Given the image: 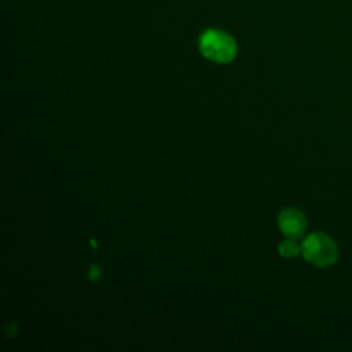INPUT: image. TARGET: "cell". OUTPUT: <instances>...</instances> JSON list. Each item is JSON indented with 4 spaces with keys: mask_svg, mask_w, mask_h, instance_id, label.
<instances>
[{
    "mask_svg": "<svg viewBox=\"0 0 352 352\" xmlns=\"http://www.w3.org/2000/svg\"><path fill=\"white\" fill-rule=\"evenodd\" d=\"M199 50L205 58L216 63H228L236 55V44L226 32L209 29L199 38Z\"/></svg>",
    "mask_w": 352,
    "mask_h": 352,
    "instance_id": "7a4b0ae2",
    "label": "cell"
},
{
    "mask_svg": "<svg viewBox=\"0 0 352 352\" xmlns=\"http://www.w3.org/2000/svg\"><path fill=\"white\" fill-rule=\"evenodd\" d=\"M88 278L91 280H98L100 278V268L98 265L92 264L91 268H89V272H88Z\"/></svg>",
    "mask_w": 352,
    "mask_h": 352,
    "instance_id": "5b68a950",
    "label": "cell"
},
{
    "mask_svg": "<svg viewBox=\"0 0 352 352\" xmlns=\"http://www.w3.org/2000/svg\"><path fill=\"white\" fill-rule=\"evenodd\" d=\"M301 254L312 265L324 268L337 261L338 246L331 236L316 231L304 238L301 243Z\"/></svg>",
    "mask_w": 352,
    "mask_h": 352,
    "instance_id": "6da1fadb",
    "label": "cell"
},
{
    "mask_svg": "<svg viewBox=\"0 0 352 352\" xmlns=\"http://www.w3.org/2000/svg\"><path fill=\"white\" fill-rule=\"evenodd\" d=\"M278 252L282 257L292 258V257H296L298 253H301V245H298L293 238H287L279 243Z\"/></svg>",
    "mask_w": 352,
    "mask_h": 352,
    "instance_id": "277c9868",
    "label": "cell"
},
{
    "mask_svg": "<svg viewBox=\"0 0 352 352\" xmlns=\"http://www.w3.org/2000/svg\"><path fill=\"white\" fill-rule=\"evenodd\" d=\"M278 227L285 236L298 239L305 232L307 217L297 208H286L278 216Z\"/></svg>",
    "mask_w": 352,
    "mask_h": 352,
    "instance_id": "3957f363",
    "label": "cell"
}]
</instances>
